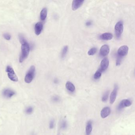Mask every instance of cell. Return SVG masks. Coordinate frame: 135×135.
Returning <instances> with one entry per match:
<instances>
[{
  "label": "cell",
  "instance_id": "obj_8",
  "mask_svg": "<svg viewBox=\"0 0 135 135\" xmlns=\"http://www.w3.org/2000/svg\"><path fill=\"white\" fill-rule=\"evenodd\" d=\"M109 65V61L108 58L105 57L101 61L100 68L99 69L102 72L105 71Z\"/></svg>",
  "mask_w": 135,
  "mask_h": 135
},
{
  "label": "cell",
  "instance_id": "obj_4",
  "mask_svg": "<svg viewBox=\"0 0 135 135\" xmlns=\"http://www.w3.org/2000/svg\"><path fill=\"white\" fill-rule=\"evenodd\" d=\"M6 72H7L8 76L9 79L14 81V82H17L18 81V78L16 75L14 69L11 66H7L6 68Z\"/></svg>",
  "mask_w": 135,
  "mask_h": 135
},
{
  "label": "cell",
  "instance_id": "obj_10",
  "mask_svg": "<svg viewBox=\"0 0 135 135\" xmlns=\"http://www.w3.org/2000/svg\"><path fill=\"white\" fill-rule=\"evenodd\" d=\"M16 93L13 90L8 88L4 89L3 91L4 97L6 98H10L15 94Z\"/></svg>",
  "mask_w": 135,
  "mask_h": 135
},
{
  "label": "cell",
  "instance_id": "obj_7",
  "mask_svg": "<svg viewBox=\"0 0 135 135\" xmlns=\"http://www.w3.org/2000/svg\"><path fill=\"white\" fill-rule=\"evenodd\" d=\"M118 90V86L117 84H115L114 85L113 90L110 94V102L111 104H113L115 102L116 97H117V94Z\"/></svg>",
  "mask_w": 135,
  "mask_h": 135
},
{
  "label": "cell",
  "instance_id": "obj_1",
  "mask_svg": "<svg viewBox=\"0 0 135 135\" xmlns=\"http://www.w3.org/2000/svg\"><path fill=\"white\" fill-rule=\"evenodd\" d=\"M21 50L22 51L19 59L20 63L23 62L24 60L27 58L30 53V45L27 41L22 44Z\"/></svg>",
  "mask_w": 135,
  "mask_h": 135
},
{
  "label": "cell",
  "instance_id": "obj_19",
  "mask_svg": "<svg viewBox=\"0 0 135 135\" xmlns=\"http://www.w3.org/2000/svg\"><path fill=\"white\" fill-rule=\"evenodd\" d=\"M109 91H107L105 93L103 94V95L102 97V101L103 102H106L108 99V97H109Z\"/></svg>",
  "mask_w": 135,
  "mask_h": 135
},
{
  "label": "cell",
  "instance_id": "obj_27",
  "mask_svg": "<svg viewBox=\"0 0 135 135\" xmlns=\"http://www.w3.org/2000/svg\"><path fill=\"white\" fill-rule=\"evenodd\" d=\"M54 125H55V121H54V120H53V119L51 120L49 123L50 128V129H53L54 127Z\"/></svg>",
  "mask_w": 135,
  "mask_h": 135
},
{
  "label": "cell",
  "instance_id": "obj_14",
  "mask_svg": "<svg viewBox=\"0 0 135 135\" xmlns=\"http://www.w3.org/2000/svg\"><path fill=\"white\" fill-rule=\"evenodd\" d=\"M113 37V35L111 33H105L101 35L99 38L100 39L104 41H109L112 39Z\"/></svg>",
  "mask_w": 135,
  "mask_h": 135
},
{
  "label": "cell",
  "instance_id": "obj_28",
  "mask_svg": "<svg viewBox=\"0 0 135 135\" xmlns=\"http://www.w3.org/2000/svg\"><path fill=\"white\" fill-rule=\"evenodd\" d=\"M3 37L4 38L7 40H10L11 38V35H10L9 34L7 33H4V34L3 35Z\"/></svg>",
  "mask_w": 135,
  "mask_h": 135
},
{
  "label": "cell",
  "instance_id": "obj_29",
  "mask_svg": "<svg viewBox=\"0 0 135 135\" xmlns=\"http://www.w3.org/2000/svg\"><path fill=\"white\" fill-rule=\"evenodd\" d=\"M92 22L91 21H88L86 23V25L87 26H90L92 25Z\"/></svg>",
  "mask_w": 135,
  "mask_h": 135
},
{
  "label": "cell",
  "instance_id": "obj_24",
  "mask_svg": "<svg viewBox=\"0 0 135 135\" xmlns=\"http://www.w3.org/2000/svg\"><path fill=\"white\" fill-rule=\"evenodd\" d=\"M19 37L20 41V43L21 44H23V43H24V42L27 41L26 40L25 38H24V36L22 35H19Z\"/></svg>",
  "mask_w": 135,
  "mask_h": 135
},
{
  "label": "cell",
  "instance_id": "obj_3",
  "mask_svg": "<svg viewBox=\"0 0 135 135\" xmlns=\"http://www.w3.org/2000/svg\"><path fill=\"white\" fill-rule=\"evenodd\" d=\"M123 23L122 22L120 21L118 22L114 27V31L116 37L118 38H120L123 31Z\"/></svg>",
  "mask_w": 135,
  "mask_h": 135
},
{
  "label": "cell",
  "instance_id": "obj_2",
  "mask_svg": "<svg viewBox=\"0 0 135 135\" xmlns=\"http://www.w3.org/2000/svg\"><path fill=\"white\" fill-rule=\"evenodd\" d=\"M35 68L33 65L31 66L27 73L25 77V81L27 83H30L32 82L35 76Z\"/></svg>",
  "mask_w": 135,
  "mask_h": 135
},
{
  "label": "cell",
  "instance_id": "obj_9",
  "mask_svg": "<svg viewBox=\"0 0 135 135\" xmlns=\"http://www.w3.org/2000/svg\"><path fill=\"white\" fill-rule=\"evenodd\" d=\"M109 51L110 49L109 46L107 45H104L100 49L99 54L102 56H106L109 54Z\"/></svg>",
  "mask_w": 135,
  "mask_h": 135
},
{
  "label": "cell",
  "instance_id": "obj_5",
  "mask_svg": "<svg viewBox=\"0 0 135 135\" xmlns=\"http://www.w3.org/2000/svg\"><path fill=\"white\" fill-rule=\"evenodd\" d=\"M132 103V102L129 99H123L119 103L117 107L118 110H121L124 107L130 106Z\"/></svg>",
  "mask_w": 135,
  "mask_h": 135
},
{
  "label": "cell",
  "instance_id": "obj_25",
  "mask_svg": "<svg viewBox=\"0 0 135 135\" xmlns=\"http://www.w3.org/2000/svg\"><path fill=\"white\" fill-rule=\"evenodd\" d=\"M60 100V97L57 95H55L53 96L52 98V101L53 102H59Z\"/></svg>",
  "mask_w": 135,
  "mask_h": 135
},
{
  "label": "cell",
  "instance_id": "obj_20",
  "mask_svg": "<svg viewBox=\"0 0 135 135\" xmlns=\"http://www.w3.org/2000/svg\"><path fill=\"white\" fill-rule=\"evenodd\" d=\"M102 72L99 69L96 71L94 75V78L95 80H98L102 76Z\"/></svg>",
  "mask_w": 135,
  "mask_h": 135
},
{
  "label": "cell",
  "instance_id": "obj_26",
  "mask_svg": "<svg viewBox=\"0 0 135 135\" xmlns=\"http://www.w3.org/2000/svg\"><path fill=\"white\" fill-rule=\"evenodd\" d=\"M122 57L118 56L117 58V61H116V65L117 66H119L120 64L122 61Z\"/></svg>",
  "mask_w": 135,
  "mask_h": 135
},
{
  "label": "cell",
  "instance_id": "obj_16",
  "mask_svg": "<svg viewBox=\"0 0 135 135\" xmlns=\"http://www.w3.org/2000/svg\"><path fill=\"white\" fill-rule=\"evenodd\" d=\"M65 86L67 90L70 92H74L75 90V87L74 84L70 81H68L66 83Z\"/></svg>",
  "mask_w": 135,
  "mask_h": 135
},
{
  "label": "cell",
  "instance_id": "obj_12",
  "mask_svg": "<svg viewBox=\"0 0 135 135\" xmlns=\"http://www.w3.org/2000/svg\"><path fill=\"white\" fill-rule=\"evenodd\" d=\"M43 24L41 22H38L35 24V31L37 35H39L41 33L43 29Z\"/></svg>",
  "mask_w": 135,
  "mask_h": 135
},
{
  "label": "cell",
  "instance_id": "obj_21",
  "mask_svg": "<svg viewBox=\"0 0 135 135\" xmlns=\"http://www.w3.org/2000/svg\"><path fill=\"white\" fill-rule=\"evenodd\" d=\"M97 51V49L95 47H93L88 51V54L89 56H93L96 53Z\"/></svg>",
  "mask_w": 135,
  "mask_h": 135
},
{
  "label": "cell",
  "instance_id": "obj_18",
  "mask_svg": "<svg viewBox=\"0 0 135 135\" xmlns=\"http://www.w3.org/2000/svg\"><path fill=\"white\" fill-rule=\"evenodd\" d=\"M68 46H65L63 48V50L61 51V57L62 58H64L66 56L67 52H68Z\"/></svg>",
  "mask_w": 135,
  "mask_h": 135
},
{
  "label": "cell",
  "instance_id": "obj_13",
  "mask_svg": "<svg viewBox=\"0 0 135 135\" xmlns=\"http://www.w3.org/2000/svg\"><path fill=\"white\" fill-rule=\"evenodd\" d=\"M110 113V109L108 107H104L101 110V116L102 118H104L108 117Z\"/></svg>",
  "mask_w": 135,
  "mask_h": 135
},
{
  "label": "cell",
  "instance_id": "obj_6",
  "mask_svg": "<svg viewBox=\"0 0 135 135\" xmlns=\"http://www.w3.org/2000/svg\"><path fill=\"white\" fill-rule=\"evenodd\" d=\"M128 51V47L127 46L124 45L121 46L118 50V55L121 57L125 56L127 55Z\"/></svg>",
  "mask_w": 135,
  "mask_h": 135
},
{
  "label": "cell",
  "instance_id": "obj_17",
  "mask_svg": "<svg viewBox=\"0 0 135 135\" xmlns=\"http://www.w3.org/2000/svg\"><path fill=\"white\" fill-rule=\"evenodd\" d=\"M47 15V8H44L42 10L40 14V18L42 21H44L46 19Z\"/></svg>",
  "mask_w": 135,
  "mask_h": 135
},
{
  "label": "cell",
  "instance_id": "obj_22",
  "mask_svg": "<svg viewBox=\"0 0 135 135\" xmlns=\"http://www.w3.org/2000/svg\"><path fill=\"white\" fill-rule=\"evenodd\" d=\"M33 111V107L31 106L28 107L26 109V110H25V112L27 114H30Z\"/></svg>",
  "mask_w": 135,
  "mask_h": 135
},
{
  "label": "cell",
  "instance_id": "obj_15",
  "mask_svg": "<svg viewBox=\"0 0 135 135\" xmlns=\"http://www.w3.org/2000/svg\"><path fill=\"white\" fill-rule=\"evenodd\" d=\"M92 122L91 120H89L87 122L86 127V135H90L92 130Z\"/></svg>",
  "mask_w": 135,
  "mask_h": 135
},
{
  "label": "cell",
  "instance_id": "obj_11",
  "mask_svg": "<svg viewBox=\"0 0 135 135\" xmlns=\"http://www.w3.org/2000/svg\"><path fill=\"white\" fill-rule=\"evenodd\" d=\"M84 1H82V0H75L73 1L72 5V7L73 11H76V10L79 8L81 7Z\"/></svg>",
  "mask_w": 135,
  "mask_h": 135
},
{
  "label": "cell",
  "instance_id": "obj_23",
  "mask_svg": "<svg viewBox=\"0 0 135 135\" xmlns=\"http://www.w3.org/2000/svg\"><path fill=\"white\" fill-rule=\"evenodd\" d=\"M68 127V124L65 120H63L61 123V127L63 129H65Z\"/></svg>",
  "mask_w": 135,
  "mask_h": 135
}]
</instances>
